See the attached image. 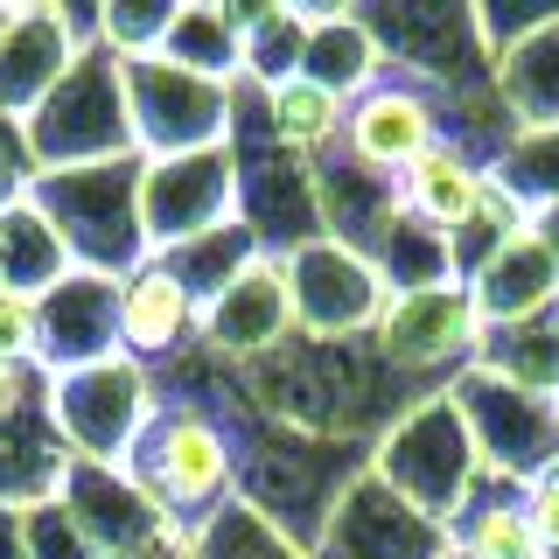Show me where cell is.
Masks as SVG:
<instances>
[{"mask_svg": "<svg viewBox=\"0 0 559 559\" xmlns=\"http://www.w3.org/2000/svg\"><path fill=\"white\" fill-rule=\"evenodd\" d=\"M127 476L162 511L168 532L197 538L217 511L238 503V427L217 419L203 399H162L127 454Z\"/></svg>", "mask_w": 559, "mask_h": 559, "instance_id": "obj_1", "label": "cell"}, {"mask_svg": "<svg viewBox=\"0 0 559 559\" xmlns=\"http://www.w3.org/2000/svg\"><path fill=\"white\" fill-rule=\"evenodd\" d=\"M364 468H371L364 441H322V433H301V427H287V419H273L252 441L238 433V503H252L266 524H280L308 559L322 546L343 489L357 483Z\"/></svg>", "mask_w": 559, "mask_h": 559, "instance_id": "obj_2", "label": "cell"}, {"mask_svg": "<svg viewBox=\"0 0 559 559\" xmlns=\"http://www.w3.org/2000/svg\"><path fill=\"white\" fill-rule=\"evenodd\" d=\"M140 175L147 162L127 154V162H98V168H49L35 175V210L63 231L70 266L78 273H105L127 280L154 259L147 224H140Z\"/></svg>", "mask_w": 559, "mask_h": 559, "instance_id": "obj_3", "label": "cell"}, {"mask_svg": "<svg viewBox=\"0 0 559 559\" xmlns=\"http://www.w3.org/2000/svg\"><path fill=\"white\" fill-rule=\"evenodd\" d=\"M371 476L384 489H399L413 511H427L433 524H454L468 511V497L483 489V454H476V433H468L462 406L448 399V384L427 392V399H413V406L378 433Z\"/></svg>", "mask_w": 559, "mask_h": 559, "instance_id": "obj_4", "label": "cell"}, {"mask_svg": "<svg viewBox=\"0 0 559 559\" xmlns=\"http://www.w3.org/2000/svg\"><path fill=\"white\" fill-rule=\"evenodd\" d=\"M28 127V154L35 175L49 168H98V162H127L133 147V112H127V63L112 49H84L70 63V78L49 92L35 112L22 119Z\"/></svg>", "mask_w": 559, "mask_h": 559, "instance_id": "obj_5", "label": "cell"}, {"mask_svg": "<svg viewBox=\"0 0 559 559\" xmlns=\"http://www.w3.org/2000/svg\"><path fill=\"white\" fill-rule=\"evenodd\" d=\"M154 406V371H140L133 357H105L92 371H70L49 378V413H57V433L70 441L78 462H105V468H127L133 441L147 433Z\"/></svg>", "mask_w": 559, "mask_h": 559, "instance_id": "obj_6", "label": "cell"}, {"mask_svg": "<svg viewBox=\"0 0 559 559\" xmlns=\"http://www.w3.org/2000/svg\"><path fill=\"white\" fill-rule=\"evenodd\" d=\"M448 399L462 406L468 433H476V454H483V468L497 483L524 489L532 476H546V468L559 462V399L524 392V384H503V378L476 371V364L448 378Z\"/></svg>", "mask_w": 559, "mask_h": 559, "instance_id": "obj_7", "label": "cell"}, {"mask_svg": "<svg viewBox=\"0 0 559 559\" xmlns=\"http://www.w3.org/2000/svg\"><path fill=\"white\" fill-rule=\"evenodd\" d=\"M364 28L378 35L384 63L441 84V92H483L497 84V63L483 49L476 8L468 0H406V8H357Z\"/></svg>", "mask_w": 559, "mask_h": 559, "instance_id": "obj_8", "label": "cell"}, {"mask_svg": "<svg viewBox=\"0 0 559 559\" xmlns=\"http://www.w3.org/2000/svg\"><path fill=\"white\" fill-rule=\"evenodd\" d=\"M127 112L140 162H175L231 140V84H210L197 70H175L162 57L127 63Z\"/></svg>", "mask_w": 559, "mask_h": 559, "instance_id": "obj_9", "label": "cell"}, {"mask_svg": "<svg viewBox=\"0 0 559 559\" xmlns=\"http://www.w3.org/2000/svg\"><path fill=\"white\" fill-rule=\"evenodd\" d=\"M448 105H454V92H441V84H427V78H413V70H392V63H384V78L371 84V92L349 98L343 154L364 175L399 182L419 154H433L448 140Z\"/></svg>", "mask_w": 559, "mask_h": 559, "instance_id": "obj_10", "label": "cell"}, {"mask_svg": "<svg viewBox=\"0 0 559 559\" xmlns=\"http://www.w3.org/2000/svg\"><path fill=\"white\" fill-rule=\"evenodd\" d=\"M287 294H294V336H314V343H364L378 336L384 308H392L384 273L336 238L287 252Z\"/></svg>", "mask_w": 559, "mask_h": 559, "instance_id": "obj_11", "label": "cell"}, {"mask_svg": "<svg viewBox=\"0 0 559 559\" xmlns=\"http://www.w3.org/2000/svg\"><path fill=\"white\" fill-rule=\"evenodd\" d=\"M231 217H238V154L231 147L147 162V175H140V224H147L154 252H175V245L217 231Z\"/></svg>", "mask_w": 559, "mask_h": 559, "instance_id": "obj_12", "label": "cell"}, {"mask_svg": "<svg viewBox=\"0 0 559 559\" xmlns=\"http://www.w3.org/2000/svg\"><path fill=\"white\" fill-rule=\"evenodd\" d=\"M483 308L476 294L454 280V287H427V294H392L378 322V357L392 371H468L483 349Z\"/></svg>", "mask_w": 559, "mask_h": 559, "instance_id": "obj_13", "label": "cell"}, {"mask_svg": "<svg viewBox=\"0 0 559 559\" xmlns=\"http://www.w3.org/2000/svg\"><path fill=\"white\" fill-rule=\"evenodd\" d=\"M314 559H448V524L413 511L399 489H384L371 468L343 489Z\"/></svg>", "mask_w": 559, "mask_h": 559, "instance_id": "obj_14", "label": "cell"}, {"mask_svg": "<svg viewBox=\"0 0 559 559\" xmlns=\"http://www.w3.org/2000/svg\"><path fill=\"white\" fill-rule=\"evenodd\" d=\"M119 349V280L105 273H70L35 301V371L43 378H70L92 371Z\"/></svg>", "mask_w": 559, "mask_h": 559, "instance_id": "obj_15", "label": "cell"}, {"mask_svg": "<svg viewBox=\"0 0 559 559\" xmlns=\"http://www.w3.org/2000/svg\"><path fill=\"white\" fill-rule=\"evenodd\" d=\"M203 343L217 357H238V364H259L273 349L294 343V294H287V259L259 252L217 301L203 308Z\"/></svg>", "mask_w": 559, "mask_h": 559, "instance_id": "obj_16", "label": "cell"}, {"mask_svg": "<svg viewBox=\"0 0 559 559\" xmlns=\"http://www.w3.org/2000/svg\"><path fill=\"white\" fill-rule=\"evenodd\" d=\"M57 503L70 511V524L92 538L98 559H127V552L154 546V538L168 532L162 511L140 497V483L127 476V468H105V462H70Z\"/></svg>", "mask_w": 559, "mask_h": 559, "instance_id": "obj_17", "label": "cell"}, {"mask_svg": "<svg viewBox=\"0 0 559 559\" xmlns=\"http://www.w3.org/2000/svg\"><path fill=\"white\" fill-rule=\"evenodd\" d=\"M70 462H78V454H70V441L57 433V413H49V378H35L22 406L0 413V503H8V511L57 503Z\"/></svg>", "mask_w": 559, "mask_h": 559, "instance_id": "obj_18", "label": "cell"}, {"mask_svg": "<svg viewBox=\"0 0 559 559\" xmlns=\"http://www.w3.org/2000/svg\"><path fill=\"white\" fill-rule=\"evenodd\" d=\"M189 343H203V308L162 259H147L140 273L119 280V349H127L140 371L182 357Z\"/></svg>", "mask_w": 559, "mask_h": 559, "instance_id": "obj_19", "label": "cell"}, {"mask_svg": "<svg viewBox=\"0 0 559 559\" xmlns=\"http://www.w3.org/2000/svg\"><path fill=\"white\" fill-rule=\"evenodd\" d=\"M78 57H84V49L63 35L57 0H28V8H14L8 28H0V112L28 119L35 105L70 78Z\"/></svg>", "mask_w": 559, "mask_h": 559, "instance_id": "obj_20", "label": "cell"}, {"mask_svg": "<svg viewBox=\"0 0 559 559\" xmlns=\"http://www.w3.org/2000/svg\"><path fill=\"white\" fill-rule=\"evenodd\" d=\"M489 182H497V175H489L483 154H468L462 140H441L433 154H419V162L399 175V210L454 238L468 217H476V203L489 197Z\"/></svg>", "mask_w": 559, "mask_h": 559, "instance_id": "obj_21", "label": "cell"}, {"mask_svg": "<svg viewBox=\"0 0 559 559\" xmlns=\"http://www.w3.org/2000/svg\"><path fill=\"white\" fill-rule=\"evenodd\" d=\"M483 308V329H518V322H546L559 308V259L538 245V231H524L511 252H497L489 266L468 280Z\"/></svg>", "mask_w": 559, "mask_h": 559, "instance_id": "obj_22", "label": "cell"}, {"mask_svg": "<svg viewBox=\"0 0 559 559\" xmlns=\"http://www.w3.org/2000/svg\"><path fill=\"white\" fill-rule=\"evenodd\" d=\"M308 84H322V92H336L343 105L364 98L371 84L384 78V49L378 35L364 28L357 8H336V0H314V35H308V63H301Z\"/></svg>", "mask_w": 559, "mask_h": 559, "instance_id": "obj_23", "label": "cell"}, {"mask_svg": "<svg viewBox=\"0 0 559 559\" xmlns=\"http://www.w3.org/2000/svg\"><path fill=\"white\" fill-rule=\"evenodd\" d=\"M314 35V0H266V8H238V43H245V78L252 92H287L308 63Z\"/></svg>", "mask_w": 559, "mask_h": 559, "instance_id": "obj_24", "label": "cell"}, {"mask_svg": "<svg viewBox=\"0 0 559 559\" xmlns=\"http://www.w3.org/2000/svg\"><path fill=\"white\" fill-rule=\"evenodd\" d=\"M448 552L454 559H546L532 518H524V489L497 483L483 468V489L468 497V511L448 524Z\"/></svg>", "mask_w": 559, "mask_h": 559, "instance_id": "obj_25", "label": "cell"}, {"mask_svg": "<svg viewBox=\"0 0 559 559\" xmlns=\"http://www.w3.org/2000/svg\"><path fill=\"white\" fill-rule=\"evenodd\" d=\"M154 57L175 63V70H197V78H210V84H238L245 78L238 8H224V0H182Z\"/></svg>", "mask_w": 559, "mask_h": 559, "instance_id": "obj_26", "label": "cell"}, {"mask_svg": "<svg viewBox=\"0 0 559 559\" xmlns=\"http://www.w3.org/2000/svg\"><path fill=\"white\" fill-rule=\"evenodd\" d=\"M497 98L518 119V133L559 127V14L546 28H532L518 49L497 57Z\"/></svg>", "mask_w": 559, "mask_h": 559, "instance_id": "obj_27", "label": "cell"}, {"mask_svg": "<svg viewBox=\"0 0 559 559\" xmlns=\"http://www.w3.org/2000/svg\"><path fill=\"white\" fill-rule=\"evenodd\" d=\"M70 273H78V266H70V245H63L57 224L35 210V197L0 210V287L43 301V294L57 287V280H70Z\"/></svg>", "mask_w": 559, "mask_h": 559, "instance_id": "obj_28", "label": "cell"}, {"mask_svg": "<svg viewBox=\"0 0 559 559\" xmlns=\"http://www.w3.org/2000/svg\"><path fill=\"white\" fill-rule=\"evenodd\" d=\"M266 112H273V140L294 154V162L322 168L343 154V127H349V105L336 92H322V84L294 78L287 92H266Z\"/></svg>", "mask_w": 559, "mask_h": 559, "instance_id": "obj_29", "label": "cell"}, {"mask_svg": "<svg viewBox=\"0 0 559 559\" xmlns=\"http://www.w3.org/2000/svg\"><path fill=\"white\" fill-rule=\"evenodd\" d=\"M259 252H266V245H259V231H252L245 217H231V224H217V231H203V238L175 245V252H154V259H162V266L182 280L189 294H197V308H210V301H217V294L231 287L245 266H252Z\"/></svg>", "mask_w": 559, "mask_h": 559, "instance_id": "obj_30", "label": "cell"}, {"mask_svg": "<svg viewBox=\"0 0 559 559\" xmlns=\"http://www.w3.org/2000/svg\"><path fill=\"white\" fill-rule=\"evenodd\" d=\"M371 266L384 273V287H392V294L454 287V252H448V231H433V224L406 217V210H399V217L384 224V238L371 245Z\"/></svg>", "mask_w": 559, "mask_h": 559, "instance_id": "obj_31", "label": "cell"}, {"mask_svg": "<svg viewBox=\"0 0 559 559\" xmlns=\"http://www.w3.org/2000/svg\"><path fill=\"white\" fill-rule=\"evenodd\" d=\"M476 371L559 399V329H552V314L546 322H518V329H489L483 349H476Z\"/></svg>", "mask_w": 559, "mask_h": 559, "instance_id": "obj_32", "label": "cell"}, {"mask_svg": "<svg viewBox=\"0 0 559 559\" xmlns=\"http://www.w3.org/2000/svg\"><path fill=\"white\" fill-rule=\"evenodd\" d=\"M524 231H532V210H524L518 197H503V189L489 182V197L476 203V217H468L462 231L448 238V252H454V280L468 287V280H476V273H483L497 252H511V245H518Z\"/></svg>", "mask_w": 559, "mask_h": 559, "instance_id": "obj_33", "label": "cell"}, {"mask_svg": "<svg viewBox=\"0 0 559 559\" xmlns=\"http://www.w3.org/2000/svg\"><path fill=\"white\" fill-rule=\"evenodd\" d=\"M497 189L503 197H518L524 210H552L559 203V127H546V133H518L511 147L497 154Z\"/></svg>", "mask_w": 559, "mask_h": 559, "instance_id": "obj_34", "label": "cell"}, {"mask_svg": "<svg viewBox=\"0 0 559 559\" xmlns=\"http://www.w3.org/2000/svg\"><path fill=\"white\" fill-rule=\"evenodd\" d=\"M189 546H197V559H308L287 532H280V524L259 518L252 503H231V511H217L197 538H189Z\"/></svg>", "mask_w": 559, "mask_h": 559, "instance_id": "obj_35", "label": "cell"}, {"mask_svg": "<svg viewBox=\"0 0 559 559\" xmlns=\"http://www.w3.org/2000/svg\"><path fill=\"white\" fill-rule=\"evenodd\" d=\"M98 22H105V49H112L119 63H140V57L162 49L175 8L168 0H112V8H98Z\"/></svg>", "mask_w": 559, "mask_h": 559, "instance_id": "obj_36", "label": "cell"}, {"mask_svg": "<svg viewBox=\"0 0 559 559\" xmlns=\"http://www.w3.org/2000/svg\"><path fill=\"white\" fill-rule=\"evenodd\" d=\"M22 524H28V559H98L63 503H35V511H22Z\"/></svg>", "mask_w": 559, "mask_h": 559, "instance_id": "obj_37", "label": "cell"}, {"mask_svg": "<svg viewBox=\"0 0 559 559\" xmlns=\"http://www.w3.org/2000/svg\"><path fill=\"white\" fill-rule=\"evenodd\" d=\"M28 189H35L28 127H22V119H8V112H0V210H8V203H22Z\"/></svg>", "mask_w": 559, "mask_h": 559, "instance_id": "obj_38", "label": "cell"}, {"mask_svg": "<svg viewBox=\"0 0 559 559\" xmlns=\"http://www.w3.org/2000/svg\"><path fill=\"white\" fill-rule=\"evenodd\" d=\"M0 357L35 364V301L14 294V287H0Z\"/></svg>", "mask_w": 559, "mask_h": 559, "instance_id": "obj_39", "label": "cell"}, {"mask_svg": "<svg viewBox=\"0 0 559 559\" xmlns=\"http://www.w3.org/2000/svg\"><path fill=\"white\" fill-rule=\"evenodd\" d=\"M524 518H532L538 546L559 552V462L546 468V476H532V483H524Z\"/></svg>", "mask_w": 559, "mask_h": 559, "instance_id": "obj_40", "label": "cell"}, {"mask_svg": "<svg viewBox=\"0 0 559 559\" xmlns=\"http://www.w3.org/2000/svg\"><path fill=\"white\" fill-rule=\"evenodd\" d=\"M35 378H43L35 364H8V357H0V413H14V406H22Z\"/></svg>", "mask_w": 559, "mask_h": 559, "instance_id": "obj_41", "label": "cell"}, {"mask_svg": "<svg viewBox=\"0 0 559 559\" xmlns=\"http://www.w3.org/2000/svg\"><path fill=\"white\" fill-rule=\"evenodd\" d=\"M0 559H28V524L8 503H0Z\"/></svg>", "mask_w": 559, "mask_h": 559, "instance_id": "obj_42", "label": "cell"}, {"mask_svg": "<svg viewBox=\"0 0 559 559\" xmlns=\"http://www.w3.org/2000/svg\"><path fill=\"white\" fill-rule=\"evenodd\" d=\"M127 559H197V546H189L182 532H162L154 546H140V552H127Z\"/></svg>", "mask_w": 559, "mask_h": 559, "instance_id": "obj_43", "label": "cell"}, {"mask_svg": "<svg viewBox=\"0 0 559 559\" xmlns=\"http://www.w3.org/2000/svg\"><path fill=\"white\" fill-rule=\"evenodd\" d=\"M532 231H538V245H546V252L559 259V203H552V210H538V217H532Z\"/></svg>", "mask_w": 559, "mask_h": 559, "instance_id": "obj_44", "label": "cell"}, {"mask_svg": "<svg viewBox=\"0 0 559 559\" xmlns=\"http://www.w3.org/2000/svg\"><path fill=\"white\" fill-rule=\"evenodd\" d=\"M8 14H14V8H0V28H8Z\"/></svg>", "mask_w": 559, "mask_h": 559, "instance_id": "obj_45", "label": "cell"}, {"mask_svg": "<svg viewBox=\"0 0 559 559\" xmlns=\"http://www.w3.org/2000/svg\"><path fill=\"white\" fill-rule=\"evenodd\" d=\"M552 329H559V308H552Z\"/></svg>", "mask_w": 559, "mask_h": 559, "instance_id": "obj_46", "label": "cell"}, {"mask_svg": "<svg viewBox=\"0 0 559 559\" xmlns=\"http://www.w3.org/2000/svg\"><path fill=\"white\" fill-rule=\"evenodd\" d=\"M546 559H559V552H546Z\"/></svg>", "mask_w": 559, "mask_h": 559, "instance_id": "obj_47", "label": "cell"}]
</instances>
